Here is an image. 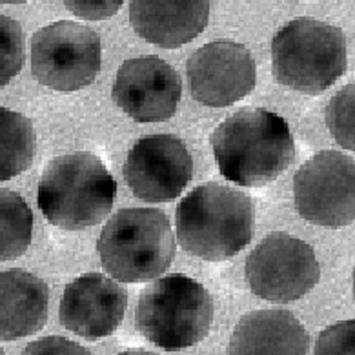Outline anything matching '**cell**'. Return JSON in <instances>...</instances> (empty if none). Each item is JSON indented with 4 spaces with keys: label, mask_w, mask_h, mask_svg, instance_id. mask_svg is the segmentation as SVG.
<instances>
[{
    "label": "cell",
    "mask_w": 355,
    "mask_h": 355,
    "mask_svg": "<svg viewBox=\"0 0 355 355\" xmlns=\"http://www.w3.org/2000/svg\"><path fill=\"white\" fill-rule=\"evenodd\" d=\"M220 175L244 188H261L293 162L295 142L288 122L268 110H239L211 137Z\"/></svg>",
    "instance_id": "6da1fadb"
},
{
    "label": "cell",
    "mask_w": 355,
    "mask_h": 355,
    "mask_svg": "<svg viewBox=\"0 0 355 355\" xmlns=\"http://www.w3.org/2000/svg\"><path fill=\"white\" fill-rule=\"evenodd\" d=\"M175 224L177 239L184 252L219 263L250 244L255 226V205L243 191L208 182L180 199Z\"/></svg>",
    "instance_id": "7a4b0ae2"
},
{
    "label": "cell",
    "mask_w": 355,
    "mask_h": 355,
    "mask_svg": "<svg viewBox=\"0 0 355 355\" xmlns=\"http://www.w3.org/2000/svg\"><path fill=\"white\" fill-rule=\"evenodd\" d=\"M117 193V182L92 153L60 155L46 166L39 182V208L64 230H84L103 223Z\"/></svg>",
    "instance_id": "3957f363"
},
{
    "label": "cell",
    "mask_w": 355,
    "mask_h": 355,
    "mask_svg": "<svg viewBox=\"0 0 355 355\" xmlns=\"http://www.w3.org/2000/svg\"><path fill=\"white\" fill-rule=\"evenodd\" d=\"M97 252L113 279L151 281L164 273L175 257V235L161 209L126 208L104 224Z\"/></svg>",
    "instance_id": "277c9868"
},
{
    "label": "cell",
    "mask_w": 355,
    "mask_h": 355,
    "mask_svg": "<svg viewBox=\"0 0 355 355\" xmlns=\"http://www.w3.org/2000/svg\"><path fill=\"white\" fill-rule=\"evenodd\" d=\"M214 322V299L200 282L182 273L157 279L142 290L135 310L137 330L168 352L197 345Z\"/></svg>",
    "instance_id": "5b68a950"
},
{
    "label": "cell",
    "mask_w": 355,
    "mask_h": 355,
    "mask_svg": "<svg viewBox=\"0 0 355 355\" xmlns=\"http://www.w3.org/2000/svg\"><path fill=\"white\" fill-rule=\"evenodd\" d=\"M272 71L282 86L319 95L346 71V39L340 28L322 20H290L272 40Z\"/></svg>",
    "instance_id": "8992f818"
},
{
    "label": "cell",
    "mask_w": 355,
    "mask_h": 355,
    "mask_svg": "<svg viewBox=\"0 0 355 355\" xmlns=\"http://www.w3.org/2000/svg\"><path fill=\"white\" fill-rule=\"evenodd\" d=\"M101 69V39L89 26L60 20L31 39V73L48 88L77 92L95 80Z\"/></svg>",
    "instance_id": "52a82bcc"
},
{
    "label": "cell",
    "mask_w": 355,
    "mask_h": 355,
    "mask_svg": "<svg viewBox=\"0 0 355 355\" xmlns=\"http://www.w3.org/2000/svg\"><path fill=\"white\" fill-rule=\"evenodd\" d=\"M293 200L302 219L340 228L355 220V159L326 150L308 159L293 177Z\"/></svg>",
    "instance_id": "ba28073f"
},
{
    "label": "cell",
    "mask_w": 355,
    "mask_h": 355,
    "mask_svg": "<svg viewBox=\"0 0 355 355\" xmlns=\"http://www.w3.org/2000/svg\"><path fill=\"white\" fill-rule=\"evenodd\" d=\"M246 281L264 301L292 302L315 288L321 268L311 246L290 234H268L246 259Z\"/></svg>",
    "instance_id": "9c48e42d"
},
{
    "label": "cell",
    "mask_w": 355,
    "mask_h": 355,
    "mask_svg": "<svg viewBox=\"0 0 355 355\" xmlns=\"http://www.w3.org/2000/svg\"><path fill=\"white\" fill-rule=\"evenodd\" d=\"M191 97L209 107H226L248 97L257 84V64L246 46L215 40L200 46L186 64Z\"/></svg>",
    "instance_id": "30bf717a"
},
{
    "label": "cell",
    "mask_w": 355,
    "mask_h": 355,
    "mask_svg": "<svg viewBox=\"0 0 355 355\" xmlns=\"http://www.w3.org/2000/svg\"><path fill=\"white\" fill-rule=\"evenodd\" d=\"M193 175V159L175 135H148L133 144L124 180L135 197L148 202L177 199Z\"/></svg>",
    "instance_id": "8fae6325"
},
{
    "label": "cell",
    "mask_w": 355,
    "mask_h": 355,
    "mask_svg": "<svg viewBox=\"0 0 355 355\" xmlns=\"http://www.w3.org/2000/svg\"><path fill=\"white\" fill-rule=\"evenodd\" d=\"M113 101L133 121L159 122L175 115L182 83L161 57H139L122 64L112 89Z\"/></svg>",
    "instance_id": "7c38bea8"
},
{
    "label": "cell",
    "mask_w": 355,
    "mask_h": 355,
    "mask_svg": "<svg viewBox=\"0 0 355 355\" xmlns=\"http://www.w3.org/2000/svg\"><path fill=\"white\" fill-rule=\"evenodd\" d=\"M128 306V292L104 273H84L71 281L60 299L64 328L86 339L112 336L121 326Z\"/></svg>",
    "instance_id": "4fadbf2b"
},
{
    "label": "cell",
    "mask_w": 355,
    "mask_h": 355,
    "mask_svg": "<svg viewBox=\"0 0 355 355\" xmlns=\"http://www.w3.org/2000/svg\"><path fill=\"white\" fill-rule=\"evenodd\" d=\"M209 6L206 0H133L130 22L144 40L173 49L205 30Z\"/></svg>",
    "instance_id": "5bb4252c"
},
{
    "label": "cell",
    "mask_w": 355,
    "mask_h": 355,
    "mask_svg": "<svg viewBox=\"0 0 355 355\" xmlns=\"http://www.w3.org/2000/svg\"><path fill=\"white\" fill-rule=\"evenodd\" d=\"M310 336L286 310H257L241 317L230 339V355H308Z\"/></svg>",
    "instance_id": "9a60e30c"
},
{
    "label": "cell",
    "mask_w": 355,
    "mask_h": 355,
    "mask_svg": "<svg viewBox=\"0 0 355 355\" xmlns=\"http://www.w3.org/2000/svg\"><path fill=\"white\" fill-rule=\"evenodd\" d=\"M49 290L40 277L22 270L0 273V337L15 340L42 330L48 321Z\"/></svg>",
    "instance_id": "2e32d148"
},
{
    "label": "cell",
    "mask_w": 355,
    "mask_h": 355,
    "mask_svg": "<svg viewBox=\"0 0 355 355\" xmlns=\"http://www.w3.org/2000/svg\"><path fill=\"white\" fill-rule=\"evenodd\" d=\"M0 180H10L31 166L35 155V130L30 119L0 107Z\"/></svg>",
    "instance_id": "e0dca14e"
},
{
    "label": "cell",
    "mask_w": 355,
    "mask_h": 355,
    "mask_svg": "<svg viewBox=\"0 0 355 355\" xmlns=\"http://www.w3.org/2000/svg\"><path fill=\"white\" fill-rule=\"evenodd\" d=\"M0 259L11 261L28 250L33 234V214L15 191H0Z\"/></svg>",
    "instance_id": "ac0fdd59"
},
{
    "label": "cell",
    "mask_w": 355,
    "mask_h": 355,
    "mask_svg": "<svg viewBox=\"0 0 355 355\" xmlns=\"http://www.w3.org/2000/svg\"><path fill=\"white\" fill-rule=\"evenodd\" d=\"M324 117L337 144L355 151V84H348L330 98Z\"/></svg>",
    "instance_id": "d6986e66"
},
{
    "label": "cell",
    "mask_w": 355,
    "mask_h": 355,
    "mask_svg": "<svg viewBox=\"0 0 355 355\" xmlns=\"http://www.w3.org/2000/svg\"><path fill=\"white\" fill-rule=\"evenodd\" d=\"M0 39H2V86L10 83L15 77L17 71L22 68L24 62V35L20 26L10 17H0Z\"/></svg>",
    "instance_id": "ffe728a7"
},
{
    "label": "cell",
    "mask_w": 355,
    "mask_h": 355,
    "mask_svg": "<svg viewBox=\"0 0 355 355\" xmlns=\"http://www.w3.org/2000/svg\"><path fill=\"white\" fill-rule=\"evenodd\" d=\"M313 355H355V319L328 326L315 340Z\"/></svg>",
    "instance_id": "44dd1931"
},
{
    "label": "cell",
    "mask_w": 355,
    "mask_h": 355,
    "mask_svg": "<svg viewBox=\"0 0 355 355\" xmlns=\"http://www.w3.org/2000/svg\"><path fill=\"white\" fill-rule=\"evenodd\" d=\"M22 355H92V352L66 337L49 336L30 343Z\"/></svg>",
    "instance_id": "7402d4cb"
},
{
    "label": "cell",
    "mask_w": 355,
    "mask_h": 355,
    "mask_svg": "<svg viewBox=\"0 0 355 355\" xmlns=\"http://www.w3.org/2000/svg\"><path fill=\"white\" fill-rule=\"evenodd\" d=\"M121 4L122 2H119V0H115V2H66L69 11L89 20H98L107 15H113Z\"/></svg>",
    "instance_id": "603a6c76"
},
{
    "label": "cell",
    "mask_w": 355,
    "mask_h": 355,
    "mask_svg": "<svg viewBox=\"0 0 355 355\" xmlns=\"http://www.w3.org/2000/svg\"><path fill=\"white\" fill-rule=\"evenodd\" d=\"M119 355H157V354H153V352H148V350H126Z\"/></svg>",
    "instance_id": "cb8c5ba5"
},
{
    "label": "cell",
    "mask_w": 355,
    "mask_h": 355,
    "mask_svg": "<svg viewBox=\"0 0 355 355\" xmlns=\"http://www.w3.org/2000/svg\"><path fill=\"white\" fill-rule=\"evenodd\" d=\"M354 295H355V270H354Z\"/></svg>",
    "instance_id": "d4e9b609"
}]
</instances>
